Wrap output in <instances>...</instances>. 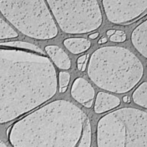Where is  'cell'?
<instances>
[{
	"mask_svg": "<svg viewBox=\"0 0 147 147\" xmlns=\"http://www.w3.org/2000/svg\"><path fill=\"white\" fill-rule=\"evenodd\" d=\"M17 36V32L6 21L0 18V39L14 38Z\"/></svg>",
	"mask_w": 147,
	"mask_h": 147,
	"instance_id": "cell-16",
	"label": "cell"
},
{
	"mask_svg": "<svg viewBox=\"0 0 147 147\" xmlns=\"http://www.w3.org/2000/svg\"><path fill=\"white\" fill-rule=\"evenodd\" d=\"M144 67L129 49L107 46L96 50L88 63V75L99 87L116 94L132 90L140 81Z\"/></svg>",
	"mask_w": 147,
	"mask_h": 147,
	"instance_id": "cell-3",
	"label": "cell"
},
{
	"mask_svg": "<svg viewBox=\"0 0 147 147\" xmlns=\"http://www.w3.org/2000/svg\"><path fill=\"white\" fill-rule=\"evenodd\" d=\"M0 11L14 27L30 37L48 40L58 34L44 1H0Z\"/></svg>",
	"mask_w": 147,
	"mask_h": 147,
	"instance_id": "cell-5",
	"label": "cell"
},
{
	"mask_svg": "<svg viewBox=\"0 0 147 147\" xmlns=\"http://www.w3.org/2000/svg\"><path fill=\"white\" fill-rule=\"evenodd\" d=\"M55 67L45 55L0 48V123L43 105L56 94Z\"/></svg>",
	"mask_w": 147,
	"mask_h": 147,
	"instance_id": "cell-1",
	"label": "cell"
},
{
	"mask_svg": "<svg viewBox=\"0 0 147 147\" xmlns=\"http://www.w3.org/2000/svg\"><path fill=\"white\" fill-rule=\"evenodd\" d=\"M66 48L73 54H80L88 49L91 42L84 38H69L63 41Z\"/></svg>",
	"mask_w": 147,
	"mask_h": 147,
	"instance_id": "cell-12",
	"label": "cell"
},
{
	"mask_svg": "<svg viewBox=\"0 0 147 147\" xmlns=\"http://www.w3.org/2000/svg\"><path fill=\"white\" fill-rule=\"evenodd\" d=\"M99 36V33H93V34H91L89 36V37L91 39H95L96 38Z\"/></svg>",
	"mask_w": 147,
	"mask_h": 147,
	"instance_id": "cell-20",
	"label": "cell"
},
{
	"mask_svg": "<svg viewBox=\"0 0 147 147\" xmlns=\"http://www.w3.org/2000/svg\"><path fill=\"white\" fill-rule=\"evenodd\" d=\"M147 83H142L132 94L133 101L138 105L146 108L147 107Z\"/></svg>",
	"mask_w": 147,
	"mask_h": 147,
	"instance_id": "cell-13",
	"label": "cell"
},
{
	"mask_svg": "<svg viewBox=\"0 0 147 147\" xmlns=\"http://www.w3.org/2000/svg\"><path fill=\"white\" fill-rule=\"evenodd\" d=\"M120 100L117 96L104 92H99L96 98L94 110L96 113L100 114L118 107Z\"/></svg>",
	"mask_w": 147,
	"mask_h": 147,
	"instance_id": "cell-9",
	"label": "cell"
},
{
	"mask_svg": "<svg viewBox=\"0 0 147 147\" xmlns=\"http://www.w3.org/2000/svg\"><path fill=\"white\" fill-rule=\"evenodd\" d=\"M107 41V39L105 37H103L102 38L99 40L98 42H99V44H103V43L106 42Z\"/></svg>",
	"mask_w": 147,
	"mask_h": 147,
	"instance_id": "cell-24",
	"label": "cell"
},
{
	"mask_svg": "<svg viewBox=\"0 0 147 147\" xmlns=\"http://www.w3.org/2000/svg\"><path fill=\"white\" fill-rule=\"evenodd\" d=\"M88 57H89V54L82 55L77 59V68L79 70H81L83 63L86 61V60L88 59Z\"/></svg>",
	"mask_w": 147,
	"mask_h": 147,
	"instance_id": "cell-19",
	"label": "cell"
},
{
	"mask_svg": "<svg viewBox=\"0 0 147 147\" xmlns=\"http://www.w3.org/2000/svg\"><path fill=\"white\" fill-rule=\"evenodd\" d=\"M45 51L54 64L60 69H68L71 66V61L66 53L56 45H47Z\"/></svg>",
	"mask_w": 147,
	"mask_h": 147,
	"instance_id": "cell-11",
	"label": "cell"
},
{
	"mask_svg": "<svg viewBox=\"0 0 147 147\" xmlns=\"http://www.w3.org/2000/svg\"><path fill=\"white\" fill-rule=\"evenodd\" d=\"M101 2L108 20L117 24L134 20L147 8V0L102 1Z\"/></svg>",
	"mask_w": 147,
	"mask_h": 147,
	"instance_id": "cell-7",
	"label": "cell"
},
{
	"mask_svg": "<svg viewBox=\"0 0 147 147\" xmlns=\"http://www.w3.org/2000/svg\"><path fill=\"white\" fill-rule=\"evenodd\" d=\"M131 41L135 49L145 57H147V21L137 26L131 34Z\"/></svg>",
	"mask_w": 147,
	"mask_h": 147,
	"instance_id": "cell-10",
	"label": "cell"
},
{
	"mask_svg": "<svg viewBox=\"0 0 147 147\" xmlns=\"http://www.w3.org/2000/svg\"><path fill=\"white\" fill-rule=\"evenodd\" d=\"M115 30H108L107 32V35L108 36H111L112 35H113L115 33Z\"/></svg>",
	"mask_w": 147,
	"mask_h": 147,
	"instance_id": "cell-21",
	"label": "cell"
},
{
	"mask_svg": "<svg viewBox=\"0 0 147 147\" xmlns=\"http://www.w3.org/2000/svg\"><path fill=\"white\" fill-rule=\"evenodd\" d=\"M0 45L1 46H9L12 47H17L22 49H25L28 50H31L34 52H37L42 55H46L45 53L39 47L34 45L33 44L25 42V41H9L5 42H1L0 43Z\"/></svg>",
	"mask_w": 147,
	"mask_h": 147,
	"instance_id": "cell-14",
	"label": "cell"
},
{
	"mask_svg": "<svg viewBox=\"0 0 147 147\" xmlns=\"http://www.w3.org/2000/svg\"><path fill=\"white\" fill-rule=\"evenodd\" d=\"M115 34H117V35H119V36H122L125 33V32L122 30H116L115 32Z\"/></svg>",
	"mask_w": 147,
	"mask_h": 147,
	"instance_id": "cell-23",
	"label": "cell"
},
{
	"mask_svg": "<svg viewBox=\"0 0 147 147\" xmlns=\"http://www.w3.org/2000/svg\"><path fill=\"white\" fill-rule=\"evenodd\" d=\"M123 100L124 102L125 103H129L130 102V99L129 98V97L128 96H125L123 98Z\"/></svg>",
	"mask_w": 147,
	"mask_h": 147,
	"instance_id": "cell-22",
	"label": "cell"
},
{
	"mask_svg": "<svg viewBox=\"0 0 147 147\" xmlns=\"http://www.w3.org/2000/svg\"><path fill=\"white\" fill-rule=\"evenodd\" d=\"M0 147H7V146L0 140Z\"/></svg>",
	"mask_w": 147,
	"mask_h": 147,
	"instance_id": "cell-25",
	"label": "cell"
},
{
	"mask_svg": "<svg viewBox=\"0 0 147 147\" xmlns=\"http://www.w3.org/2000/svg\"><path fill=\"white\" fill-rule=\"evenodd\" d=\"M91 143V127L89 119L85 121L82 136L77 147H90Z\"/></svg>",
	"mask_w": 147,
	"mask_h": 147,
	"instance_id": "cell-15",
	"label": "cell"
},
{
	"mask_svg": "<svg viewBox=\"0 0 147 147\" xmlns=\"http://www.w3.org/2000/svg\"><path fill=\"white\" fill-rule=\"evenodd\" d=\"M73 98L78 102L84 104L93 101L95 92L92 85L82 78H77L73 83L71 88Z\"/></svg>",
	"mask_w": 147,
	"mask_h": 147,
	"instance_id": "cell-8",
	"label": "cell"
},
{
	"mask_svg": "<svg viewBox=\"0 0 147 147\" xmlns=\"http://www.w3.org/2000/svg\"><path fill=\"white\" fill-rule=\"evenodd\" d=\"M62 31L82 34L98 29L103 21L97 1H47Z\"/></svg>",
	"mask_w": 147,
	"mask_h": 147,
	"instance_id": "cell-6",
	"label": "cell"
},
{
	"mask_svg": "<svg viewBox=\"0 0 147 147\" xmlns=\"http://www.w3.org/2000/svg\"><path fill=\"white\" fill-rule=\"evenodd\" d=\"M87 118L73 103L54 100L16 122L9 141L13 147H77Z\"/></svg>",
	"mask_w": 147,
	"mask_h": 147,
	"instance_id": "cell-2",
	"label": "cell"
},
{
	"mask_svg": "<svg viewBox=\"0 0 147 147\" xmlns=\"http://www.w3.org/2000/svg\"><path fill=\"white\" fill-rule=\"evenodd\" d=\"M126 38V34H124L122 36H119V35L114 34L110 37V40L113 42H123L125 41Z\"/></svg>",
	"mask_w": 147,
	"mask_h": 147,
	"instance_id": "cell-18",
	"label": "cell"
},
{
	"mask_svg": "<svg viewBox=\"0 0 147 147\" xmlns=\"http://www.w3.org/2000/svg\"><path fill=\"white\" fill-rule=\"evenodd\" d=\"M70 80V75L66 72H60L59 74V92H65L67 88Z\"/></svg>",
	"mask_w": 147,
	"mask_h": 147,
	"instance_id": "cell-17",
	"label": "cell"
},
{
	"mask_svg": "<svg viewBox=\"0 0 147 147\" xmlns=\"http://www.w3.org/2000/svg\"><path fill=\"white\" fill-rule=\"evenodd\" d=\"M97 147H147L146 111L123 107L102 117L97 127Z\"/></svg>",
	"mask_w": 147,
	"mask_h": 147,
	"instance_id": "cell-4",
	"label": "cell"
}]
</instances>
